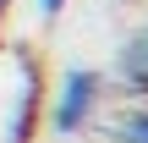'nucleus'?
<instances>
[{
    "label": "nucleus",
    "mask_w": 148,
    "mask_h": 143,
    "mask_svg": "<svg viewBox=\"0 0 148 143\" xmlns=\"http://www.w3.org/2000/svg\"><path fill=\"white\" fill-rule=\"evenodd\" d=\"M93 110H99V72L71 66V72L60 77L55 99H49V127H55L60 138H71V132H82V127L93 121Z\"/></svg>",
    "instance_id": "f257e3e1"
},
{
    "label": "nucleus",
    "mask_w": 148,
    "mask_h": 143,
    "mask_svg": "<svg viewBox=\"0 0 148 143\" xmlns=\"http://www.w3.org/2000/svg\"><path fill=\"white\" fill-rule=\"evenodd\" d=\"M115 143H148V110H121L115 127H110Z\"/></svg>",
    "instance_id": "20e7f679"
},
{
    "label": "nucleus",
    "mask_w": 148,
    "mask_h": 143,
    "mask_svg": "<svg viewBox=\"0 0 148 143\" xmlns=\"http://www.w3.org/2000/svg\"><path fill=\"white\" fill-rule=\"evenodd\" d=\"M115 77H121L126 94L148 99V22L121 39V50H115Z\"/></svg>",
    "instance_id": "7ed1b4c3"
},
{
    "label": "nucleus",
    "mask_w": 148,
    "mask_h": 143,
    "mask_svg": "<svg viewBox=\"0 0 148 143\" xmlns=\"http://www.w3.org/2000/svg\"><path fill=\"white\" fill-rule=\"evenodd\" d=\"M38 110H44V72L27 61L22 66V83H16V105H11V132H5V143H33Z\"/></svg>",
    "instance_id": "f03ea898"
},
{
    "label": "nucleus",
    "mask_w": 148,
    "mask_h": 143,
    "mask_svg": "<svg viewBox=\"0 0 148 143\" xmlns=\"http://www.w3.org/2000/svg\"><path fill=\"white\" fill-rule=\"evenodd\" d=\"M5 11H11V0H0V33H5Z\"/></svg>",
    "instance_id": "423d86ee"
},
{
    "label": "nucleus",
    "mask_w": 148,
    "mask_h": 143,
    "mask_svg": "<svg viewBox=\"0 0 148 143\" xmlns=\"http://www.w3.org/2000/svg\"><path fill=\"white\" fill-rule=\"evenodd\" d=\"M33 6H38V17H44V22H49V17H60V11H66V0H33Z\"/></svg>",
    "instance_id": "39448f33"
}]
</instances>
